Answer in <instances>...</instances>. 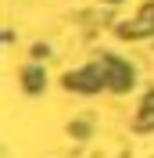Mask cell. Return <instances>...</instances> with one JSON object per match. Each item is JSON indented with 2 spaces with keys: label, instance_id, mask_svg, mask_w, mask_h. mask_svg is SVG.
I'll list each match as a JSON object with an SVG mask.
<instances>
[{
  "label": "cell",
  "instance_id": "cell-6",
  "mask_svg": "<svg viewBox=\"0 0 154 158\" xmlns=\"http://www.w3.org/2000/svg\"><path fill=\"white\" fill-rule=\"evenodd\" d=\"M111 4H115V0H111Z\"/></svg>",
  "mask_w": 154,
  "mask_h": 158
},
{
  "label": "cell",
  "instance_id": "cell-3",
  "mask_svg": "<svg viewBox=\"0 0 154 158\" xmlns=\"http://www.w3.org/2000/svg\"><path fill=\"white\" fill-rule=\"evenodd\" d=\"M122 36H147V32H154V4H147L144 11H140V18L129 22V25H122Z\"/></svg>",
  "mask_w": 154,
  "mask_h": 158
},
{
  "label": "cell",
  "instance_id": "cell-4",
  "mask_svg": "<svg viewBox=\"0 0 154 158\" xmlns=\"http://www.w3.org/2000/svg\"><path fill=\"white\" fill-rule=\"evenodd\" d=\"M22 86L29 90V94H39V90L47 86V72L39 69V65H29V69L22 72Z\"/></svg>",
  "mask_w": 154,
  "mask_h": 158
},
{
  "label": "cell",
  "instance_id": "cell-1",
  "mask_svg": "<svg viewBox=\"0 0 154 158\" xmlns=\"http://www.w3.org/2000/svg\"><path fill=\"white\" fill-rule=\"evenodd\" d=\"M65 86H68V90H83V94H93V90L107 86L104 61H97V65H90V69H83V72H72V76H65Z\"/></svg>",
  "mask_w": 154,
  "mask_h": 158
},
{
  "label": "cell",
  "instance_id": "cell-5",
  "mask_svg": "<svg viewBox=\"0 0 154 158\" xmlns=\"http://www.w3.org/2000/svg\"><path fill=\"white\" fill-rule=\"evenodd\" d=\"M154 122V90L144 97V108H140V126H151Z\"/></svg>",
  "mask_w": 154,
  "mask_h": 158
},
{
  "label": "cell",
  "instance_id": "cell-2",
  "mask_svg": "<svg viewBox=\"0 0 154 158\" xmlns=\"http://www.w3.org/2000/svg\"><path fill=\"white\" fill-rule=\"evenodd\" d=\"M104 76H107V90H115V94H125V90L136 83L133 65H125V61H118V58H104Z\"/></svg>",
  "mask_w": 154,
  "mask_h": 158
}]
</instances>
